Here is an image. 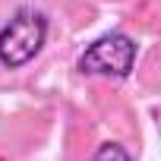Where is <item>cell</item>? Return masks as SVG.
Masks as SVG:
<instances>
[{
	"mask_svg": "<svg viewBox=\"0 0 161 161\" xmlns=\"http://www.w3.org/2000/svg\"><path fill=\"white\" fill-rule=\"evenodd\" d=\"M92 161H133V155L123 145H117V142H104V145H98V152L92 155Z\"/></svg>",
	"mask_w": 161,
	"mask_h": 161,
	"instance_id": "3",
	"label": "cell"
},
{
	"mask_svg": "<svg viewBox=\"0 0 161 161\" xmlns=\"http://www.w3.org/2000/svg\"><path fill=\"white\" fill-rule=\"evenodd\" d=\"M47 41V19L38 10H16L0 29V66L19 69L32 63Z\"/></svg>",
	"mask_w": 161,
	"mask_h": 161,
	"instance_id": "1",
	"label": "cell"
},
{
	"mask_svg": "<svg viewBox=\"0 0 161 161\" xmlns=\"http://www.w3.org/2000/svg\"><path fill=\"white\" fill-rule=\"evenodd\" d=\"M136 41L126 32H108L95 38L82 54H79V73L86 76H104V79H126L136 66Z\"/></svg>",
	"mask_w": 161,
	"mask_h": 161,
	"instance_id": "2",
	"label": "cell"
}]
</instances>
